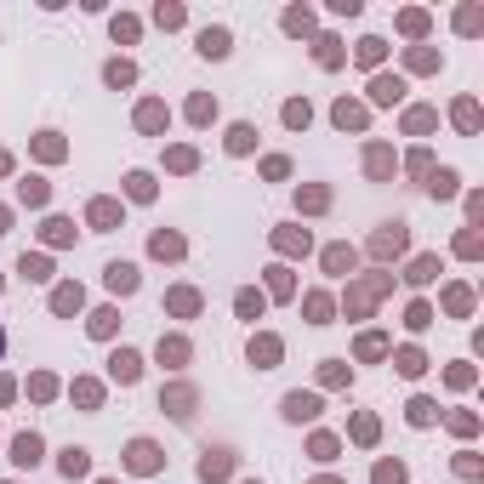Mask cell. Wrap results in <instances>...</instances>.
Listing matches in <instances>:
<instances>
[{
  "instance_id": "d4e9b609",
  "label": "cell",
  "mask_w": 484,
  "mask_h": 484,
  "mask_svg": "<svg viewBox=\"0 0 484 484\" xmlns=\"http://www.w3.org/2000/svg\"><path fill=\"white\" fill-rule=\"evenodd\" d=\"M114 331V307H97V314H92V336H109Z\"/></svg>"
},
{
  "instance_id": "ab89813d",
  "label": "cell",
  "mask_w": 484,
  "mask_h": 484,
  "mask_svg": "<svg viewBox=\"0 0 484 484\" xmlns=\"http://www.w3.org/2000/svg\"><path fill=\"white\" fill-rule=\"evenodd\" d=\"M23 200H29V205H40V200H46V183L29 177V183H23Z\"/></svg>"
},
{
  "instance_id": "44dd1931",
  "label": "cell",
  "mask_w": 484,
  "mask_h": 484,
  "mask_svg": "<svg viewBox=\"0 0 484 484\" xmlns=\"http://www.w3.org/2000/svg\"><path fill=\"white\" fill-rule=\"evenodd\" d=\"M251 143H256V131H251V125H234V131H228V148H234V154H245Z\"/></svg>"
},
{
  "instance_id": "7a4b0ae2",
  "label": "cell",
  "mask_w": 484,
  "mask_h": 484,
  "mask_svg": "<svg viewBox=\"0 0 484 484\" xmlns=\"http://www.w3.org/2000/svg\"><path fill=\"white\" fill-rule=\"evenodd\" d=\"M285 416L291 422H314L319 416V399H314V393H285Z\"/></svg>"
},
{
  "instance_id": "3957f363",
  "label": "cell",
  "mask_w": 484,
  "mask_h": 484,
  "mask_svg": "<svg viewBox=\"0 0 484 484\" xmlns=\"http://www.w3.org/2000/svg\"><path fill=\"white\" fill-rule=\"evenodd\" d=\"M137 371H143V359L131 354V347H120V354L109 359V376H114V382H137Z\"/></svg>"
},
{
  "instance_id": "7bdbcfd3",
  "label": "cell",
  "mask_w": 484,
  "mask_h": 484,
  "mask_svg": "<svg viewBox=\"0 0 484 484\" xmlns=\"http://www.w3.org/2000/svg\"><path fill=\"white\" fill-rule=\"evenodd\" d=\"M314 456H319V462H331V456H336V438H325V433H319V438H314Z\"/></svg>"
},
{
  "instance_id": "2e32d148",
  "label": "cell",
  "mask_w": 484,
  "mask_h": 484,
  "mask_svg": "<svg viewBox=\"0 0 484 484\" xmlns=\"http://www.w3.org/2000/svg\"><path fill=\"white\" fill-rule=\"evenodd\" d=\"M160 359H165V365H183V359H188V342H183V336L160 342Z\"/></svg>"
},
{
  "instance_id": "603a6c76",
  "label": "cell",
  "mask_w": 484,
  "mask_h": 484,
  "mask_svg": "<svg viewBox=\"0 0 484 484\" xmlns=\"http://www.w3.org/2000/svg\"><path fill=\"white\" fill-rule=\"evenodd\" d=\"M23 274L29 279H52V262L46 256H23Z\"/></svg>"
},
{
  "instance_id": "8fae6325",
  "label": "cell",
  "mask_w": 484,
  "mask_h": 484,
  "mask_svg": "<svg viewBox=\"0 0 484 484\" xmlns=\"http://www.w3.org/2000/svg\"><path fill=\"white\" fill-rule=\"evenodd\" d=\"M274 359H279V342H274V336H262V342H251V365H262V371H268Z\"/></svg>"
},
{
  "instance_id": "8992f818",
  "label": "cell",
  "mask_w": 484,
  "mask_h": 484,
  "mask_svg": "<svg viewBox=\"0 0 484 484\" xmlns=\"http://www.w3.org/2000/svg\"><path fill=\"white\" fill-rule=\"evenodd\" d=\"M109 291H137V268H131V262H109Z\"/></svg>"
},
{
  "instance_id": "30bf717a",
  "label": "cell",
  "mask_w": 484,
  "mask_h": 484,
  "mask_svg": "<svg viewBox=\"0 0 484 484\" xmlns=\"http://www.w3.org/2000/svg\"><path fill=\"white\" fill-rule=\"evenodd\" d=\"M228 450H205V462H200V478H228Z\"/></svg>"
},
{
  "instance_id": "f6af8a7d",
  "label": "cell",
  "mask_w": 484,
  "mask_h": 484,
  "mask_svg": "<svg viewBox=\"0 0 484 484\" xmlns=\"http://www.w3.org/2000/svg\"><path fill=\"white\" fill-rule=\"evenodd\" d=\"M171 165H177V171H194V148H171Z\"/></svg>"
},
{
  "instance_id": "4fadbf2b",
  "label": "cell",
  "mask_w": 484,
  "mask_h": 484,
  "mask_svg": "<svg viewBox=\"0 0 484 484\" xmlns=\"http://www.w3.org/2000/svg\"><path fill=\"white\" fill-rule=\"evenodd\" d=\"M92 223H97V228H114V223H120V205H114V200H92Z\"/></svg>"
},
{
  "instance_id": "e575fe53",
  "label": "cell",
  "mask_w": 484,
  "mask_h": 484,
  "mask_svg": "<svg viewBox=\"0 0 484 484\" xmlns=\"http://www.w3.org/2000/svg\"><path fill=\"white\" fill-rule=\"evenodd\" d=\"M285 29H291V34H307V29H314V18H307V12H285Z\"/></svg>"
},
{
  "instance_id": "d6a6232c",
  "label": "cell",
  "mask_w": 484,
  "mask_h": 484,
  "mask_svg": "<svg viewBox=\"0 0 484 484\" xmlns=\"http://www.w3.org/2000/svg\"><path fill=\"white\" fill-rule=\"evenodd\" d=\"M240 314H245V319L262 314V296H256V291H240Z\"/></svg>"
},
{
  "instance_id": "9a60e30c",
  "label": "cell",
  "mask_w": 484,
  "mask_h": 484,
  "mask_svg": "<svg viewBox=\"0 0 484 484\" xmlns=\"http://www.w3.org/2000/svg\"><path fill=\"white\" fill-rule=\"evenodd\" d=\"M137 125H143V131H160V125H165V103H143V109H137Z\"/></svg>"
},
{
  "instance_id": "74e56055",
  "label": "cell",
  "mask_w": 484,
  "mask_h": 484,
  "mask_svg": "<svg viewBox=\"0 0 484 484\" xmlns=\"http://www.w3.org/2000/svg\"><path fill=\"white\" fill-rule=\"evenodd\" d=\"M154 23H165V29H177V23H183V6H160V12H154Z\"/></svg>"
},
{
  "instance_id": "7dc6e473",
  "label": "cell",
  "mask_w": 484,
  "mask_h": 484,
  "mask_svg": "<svg viewBox=\"0 0 484 484\" xmlns=\"http://www.w3.org/2000/svg\"><path fill=\"white\" fill-rule=\"evenodd\" d=\"M0 354H6V331H0Z\"/></svg>"
},
{
  "instance_id": "1f68e13d",
  "label": "cell",
  "mask_w": 484,
  "mask_h": 484,
  "mask_svg": "<svg viewBox=\"0 0 484 484\" xmlns=\"http://www.w3.org/2000/svg\"><path fill=\"white\" fill-rule=\"evenodd\" d=\"M359 354H365V359H376V354H387V342L371 331V336H359Z\"/></svg>"
},
{
  "instance_id": "4316f807",
  "label": "cell",
  "mask_w": 484,
  "mask_h": 484,
  "mask_svg": "<svg viewBox=\"0 0 484 484\" xmlns=\"http://www.w3.org/2000/svg\"><path fill=\"white\" fill-rule=\"evenodd\" d=\"M433 194L450 200V194H456V171H438V177H433Z\"/></svg>"
},
{
  "instance_id": "8d00e7d4",
  "label": "cell",
  "mask_w": 484,
  "mask_h": 484,
  "mask_svg": "<svg viewBox=\"0 0 484 484\" xmlns=\"http://www.w3.org/2000/svg\"><path fill=\"white\" fill-rule=\"evenodd\" d=\"M456 125L473 131V125H478V109H473V103H456Z\"/></svg>"
},
{
  "instance_id": "484cf974",
  "label": "cell",
  "mask_w": 484,
  "mask_h": 484,
  "mask_svg": "<svg viewBox=\"0 0 484 484\" xmlns=\"http://www.w3.org/2000/svg\"><path fill=\"white\" fill-rule=\"evenodd\" d=\"M46 240H52V245H63V240H74V228L63 223V216H52V223H46Z\"/></svg>"
},
{
  "instance_id": "7c38bea8",
  "label": "cell",
  "mask_w": 484,
  "mask_h": 484,
  "mask_svg": "<svg viewBox=\"0 0 484 484\" xmlns=\"http://www.w3.org/2000/svg\"><path fill=\"white\" fill-rule=\"evenodd\" d=\"M336 125H342V131H359V125H365V109H359V103H336Z\"/></svg>"
},
{
  "instance_id": "f35d334b",
  "label": "cell",
  "mask_w": 484,
  "mask_h": 484,
  "mask_svg": "<svg viewBox=\"0 0 484 484\" xmlns=\"http://www.w3.org/2000/svg\"><path fill=\"white\" fill-rule=\"evenodd\" d=\"M359 63H382V40H359Z\"/></svg>"
},
{
  "instance_id": "836d02e7",
  "label": "cell",
  "mask_w": 484,
  "mask_h": 484,
  "mask_svg": "<svg viewBox=\"0 0 484 484\" xmlns=\"http://www.w3.org/2000/svg\"><path fill=\"white\" fill-rule=\"evenodd\" d=\"M399 478H405L399 462H382V467H376V484H399Z\"/></svg>"
},
{
  "instance_id": "ee69618b",
  "label": "cell",
  "mask_w": 484,
  "mask_h": 484,
  "mask_svg": "<svg viewBox=\"0 0 484 484\" xmlns=\"http://www.w3.org/2000/svg\"><path fill=\"white\" fill-rule=\"evenodd\" d=\"M114 40H137V23H131V18H114Z\"/></svg>"
},
{
  "instance_id": "f546056e",
  "label": "cell",
  "mask_w": 484,
  "mask_h": 484,
  "mask_svg": "<svg viewBox=\"0 0 484 484\" xmlns=\"http://www.w3.org/2000/svg\"><path fill=\"white\" fill-rule=\"evenodd\" d=\"M171 307H177V314H194L200 296H194V291H171Z\"/></svg>"
},
{
  "instance_id": "d6986e66",
  "label": "cell",
  "mask_w": 484,
  "mask_h": 484,
  "mask_svg": "<svg viewBox=\"0 0 484 484\" xmlns=\"http://www.w3.org/2000/svg\"><path fill=\"white\" fill-rule=\"evenodd\" d=\"M125 194H131V200H154V183L143 177V171H131V177H125Z\"/></svg>"
},
{
  "instance_id": "5bb4252c",
  "label": "cell",
  "mask_w": 484,
  "mask_h": 484,
  "mask_svg": "<svg viewBox=\"0 0 484 484\" xmlns=\"http://www.w3.org/2000/svg\"><path fill=\"white\" fill-rule=\"evenodd\" d=\"M52 307H57V314H74V307H80V285H57L52 291Z\"/></svg>"
},
{
  "instance_id": "c3c4849f",
  "label": "cell",
  "mask_w": 484,
  "mask_h": 484,
  "mask_svg": "<svg viewBox=\"0 0 484 484\" xmlns=\"http://www.w3.org/2000/svg\"><path fill=\"white\" fill-rule=\"evenodd\" d=\"M319 484H336V478H319Z\"/></svg>"
},
{
  "instance_id": "ffe728a7",
  "label": "cell",
  "mask_w": 484,
  "mask_h": 484,
  "mask_svg": "<svg viewBox=\"0 0 484 484\" xmlns=\"http://www.w3.org/2000/svg\"><path fill=\"white\" fill-rule=\"evenodd\" d=\"M103 80H109V85H131V80H137V69H131V63H109Z\"/></svg>"
},
{
  "instance_id": "ba28073f",
  "label": "cell",
  "mask_w": 484,
  "mask_h": 484,
  "mask_svg": "<svg viewBox=\"0 0 484 484\" xmlns=\"http://www.w3.org/2000/svg\"><path fill=\"white\" fill-rule=\"evenodd\" d=\"M200 57H228V29H205L200 34Z\"/></svg>"
},
{
  "instance_id": "e0dca14e",
  "label": "cell",
  "mask_w": 484,
  "mask_h": 484,
  "mask_svg": "<svg viewBox=\"0 0 484 484\" xmlns=\"http://www.w3.org/2000/svg\"><path fill=\"white\" fill-rule=\"evenodd\" d=\"M57 467H63V473H69V478H80V473H85V467H92V462H85V450H74V445H69V450H63V462H57Z\"/></svg>"
},
{
  "instance_id": "5b68a950",
  "label": "cell",
  "mask_w": 484,
  "mask_h": 484,
  "mask_svg": "<svg viewBox=\"0 0 484 484\" xmlns=\"http://www.w3.org/2000/svg\"><path fill=\"white\" fill-rule=\"evenodd\" d=\"M371 97H376V103H399V97H405V80H399V74H376V80H371Z\"/></svg>"
},
{
  "instance_id": "52a82bcc",
  "label": "cell",
  "mask_w": 484,
  "mask_h": 484,
  "mask_svg": "<svg viewBox=\"0 0 484 484\" xmlns=\"http://www.w3.org/2000/svg\"><path fill=\"white\" fill-rule=\"evenodd\" d=\"M371 245H376V256H387V251H405V223H387V228H382Z\"/></svg>"
},
{
  "instance_id": "9c48e42d",
  "label": "cell",
  "mask_w": 484,
  "mask_h": 484,
  "mask_svg": "<svg viewBox=\"0 0 484 484\" xmlns=\"http://www.w3.org/2000/svg\"><path fill=\"white\" fill-rule=\"evenodd\" d=\"M165 405H171V416H177V422H188V416H194V387H171Z\"/></svg>"
},
{
  "instance_id": "bcb514c9",
  "label": "cell",
  "mask_w": 484,
  "mask_h": 484,
  "mask_svg": "<svg viewBox=\"0 0 484 484\" xmlns=\"http://www.w3.org/2000/svg\"><path fill=\"white\" fill-rule=\"evenodd\" d=\"M0 234H6V211H0Z\"/></svg>"
},
{
  "instance_id": "60d3db41",
  "label": "cell",
  "mask_w": 484,
  "mask_h": 484,
  "mask_svg": "<svg viewBox=\"0 0 484 484\" xmlns=\"http://www.w3.org/2000/svg\"><path fill=\"white\" fill-rule=\"evenodd\" d=\"M399 371H405V376H416V371H422V354H416V347H405V354H399Z\"/></svg>"
},
{
  "instance_id": "ac0fdd59",
  "label": "cell",
  "mask_w": 484,
  "mask_h": 484,
  "mask_svg": "<svg viewBox=\"0 0 484 484\" xmlns=\"http://www.w3.org/2000/svg\"><path fill=\"white\" fill-rule=\"evenodd\" d=\"M325 268H331V274L354 268V251H347V245H331V251H325Z\"/></svg>"
},
{
  "instance_id": "d590c367",
  "label": "cell",
  "mask_w": 484,
  "mask_h": 484,
  "mask_svg": "<svg viewBox=\"0 0 484 484\" xmlns=\"http://www.w3.org/2000/svg\"><path fill=\"white\" fill-rule=\"evenodd\" d=\"M307 114H314L307 103H285V125H307Z\"/></svg>"
},
{
  "instance_id": "cb8c5ba5",
  "label": "cell",
  "mask_w": 484,
  "mask_h": 484,
  "mask_svg": "<svg viewBox=\"0 0 484 484\" xmlns=\"http://www.w3.org/2000/svg\"><path fill=\"white\" fill-rule=\"evenodd\" d=\"M319 63H325V69H336V63H342V46H336V40H331V34L319 40Z\"/></svg>"
},
{
  "instance_id": "b9f144b4",
  "label": "cell",
  "mask_w": 484,
  "mask_h": 484,
  "mask_svg": "<svg viewBox=\"0 0 484 484\" xmlns=\"http://www.w3.org/2000/svg\"><path fill=\"white\" fill-rule=\"evenodd\" d=\"M354 438H359V445H371V438H376V422H371V416H359V422H354Z\"/></svg>"
},
{
  "instance_id": "6da1fadb",
  "label": "cell",
  "mask_w": 484,
  "mask_h": 484,
  "mask_svg": "<svg viewBox=\"0 0 484 484\" xmlns=\"http://www.w3.org/2000/svg\"><path fill=\"white\" fill-rule=\"evenodd\" d=\"M125 467H131V473H160V450L148 445V438H137V445L125 450Z\"/></svg>"
},
{
  "instance_id": "277c9868",
  "label": "cell",
  "mask_w": 484,
  "mask_h": 484,
  "mask_svg": "<svg viewBox=\"0 0 484 484\" xmlns=\"http://www.w3.org/2000/svg\"><path fill=\"white\" fill-rule=\"evenodd\" d=\"M12 462H18V467H34V462H40V433H18V438H12Z\"/></svg>"
},
{
  "instance_id": "83f0119b",
  "label": "cell",
  "mask_w": 484,
  "mask_h": 484,
  "mask_svg": "<svg viewBox=\"0 0 484 484\" xmlns=\"http://www.w3.org/2000/svg\"><path fill=\"white\" fill-rule=\"evenodd\" d=\"M211 114H216V103H211V97H194V103H188V120H200V125H205Z\"/></svg>"
},
{
  "instance_id": "f1b7e54d",
  "label": "cell",
  "mask_w": 484,
  "mask_h": 484,
  "mask_svg": "<svg viewBox=\"0 0 484 484\" xmlns=\"http://www.w3.org/2000/svg\"><path fill=\"white\" fill-rule=\"evenodd\" d=\"M410 422L427 427V422H433V399H410Z\"/></svg>"
},
{
  "instance_id": "7402d4cb",
  "label": "cell",
  "mask_w": 484,
  "mask_h": 484,
  "mask_svg": "<svg viewBox=\"0 0 484 484\" xmlns=\"http://www.w3.org/2000/svg\"><path fill=\"white\" fill-rule=\"evenodd\" d=\"M154 256H183V240L177 234H154Z\"/></svg>"
},
{
  "instance_id": "4dcf8cb0",
  "label": "cell",
  "mask_w": 484,
  "mask_h": 484,
  "mask_svg": "<svg viewBox=\"0 0 484 484\" xmlns=\"http://www.w3.org/2000/svg\"><path fill=\"white\" fill-rule=\"evenodd\" d=\"M433 268H438V262H433V256H416V262H410V279L422 285V279H433Z\"/></svg>"
}]
</instances>
